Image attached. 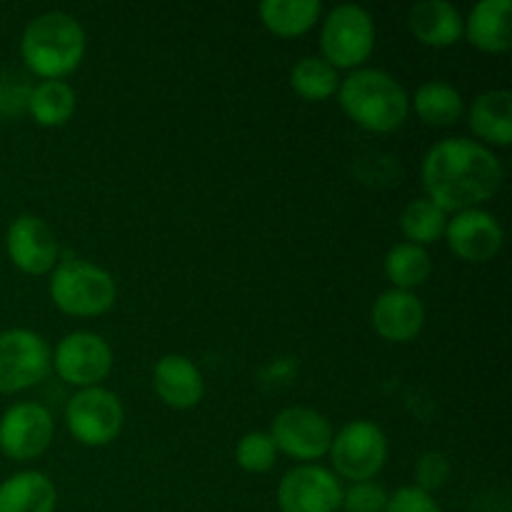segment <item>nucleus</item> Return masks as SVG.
<instances>
[{"mask_svg":"<svg viewBox=\"0 0 512 512\" xmlns=\"http://www.w3.org/2000/svg\"><path fill=\"white\" fill-rule=\"evenodd\" d=\"M425 198L445 213H463L498 195L503 185L500 158L483 143L468 138H448L425 153L423 168Z\"/></svg>","mask_w":512,"mask_h":512,"instance_id":"f257e3e1","label":"nucleus"},{"mask_svg":"<svg viewBox=\"0 0 512 512\" xmlns=\"http://www.w3.org/2000/svg\"><path fill=\"white\" fill-rule=\"evenodd\" d=\"M338 95L345 115L370 133H393L410 113V98L403 85L378 68L353 70L340 80Z\"/></svg>","mask_w":512,"mask_h":512,"instance_id":"f03ea898","label":"nucleus"},{"mask_svg":"<svg viewBox=\"0 0 512 512\" xmlns=\"http://www.w3.org/2000/svg\"><path fill=\"white\" fill-rule=\"evenodd\" d=\"M20 53L38 78L63 80L83 63L85 30L70 13L50 10L23 30Z\"/></svg>","mask_w":512,"mask_h":512,"instance_id":"7ed1b4c3","label":"nucleus"},{"mask_svg":"<svg viewBox=\"0 0 512 512\" xmlns=\"http://www.w3.org/2000/svg\"><path fill=\"white\" fill-rule=\"evenodd\" d=\"M50 298L55 308L73 318L105 315L118 300V285L105 268L85 260H58L50 273Z\"/></svg>","mask_w":512,"mask_h":512,"instance_id":"20e7f679","label":"nucleus"},{"mask_svg":"<svg viewBox=\"0 0 512 512\" xmlns=\"http://www.w3.org/2000/svg\"><path fill=\"white\" fill-rule=\"evenodd\" d=\"M323 60L328 65L355 70L370 58L375 48L373 15L360 5H338L325 15L320 33Z\"/></svg>","mask_w":512,"mask_h":512,"instance_id":"39448f33","label":"nucleus"},{"mask_svg":"<svg viewBox=\"0 0 512 512\" xmlns=\"http://www.w3.org/2000/svg\"><path fill=\"white\" fill-rule=\"evenodd\" d=\"M123 405L118 395L105 388H83L65 405V425L80 445L103 448L123 430Z\"/></svg>","mask_w":512,"mask_h":512,"instance_id":"423d86ee","label":"nucleus"},{"mask_svg":"<svg viewBox=\"0 0 512 512\" xmlns=\"http://www.w3.org/2000/svg\"><path fill=\"white\" fill-rule=\"evenodd\" d=\"M328 455L333 458V468L340 478L365 483L383 470L388 460V438L370 420H353L333 435Z\"/></svg>","mask_w":512,"mask_h":512,"instance_id":"0eeeda50","label":"nucleus"},{"mask_svg":"<svg viewBox=\"0 0 512 512\" xmlns=\"http://www.w3.org/2000/svg\"><path fill=\"white\" fill-rule=\"evenodd\" d=\"M50 353L48 343L38 333L25 328L0 333V393L13 395L33 388L48 375Z\"/></svg>","mask_w":512,"mask_h":512,"instance_id":"6e6552de","label":"nucleus"},{"mask_svg":"<svg viewBox=\"0 0 512 512\" xmlns=\"http://www.w3.org/2000/svg\"><path fill=\"white\" fill-rule=\"evenodd\" d=\"M268 435L278 453H285L293 460H303V463L320 460L330 453V445H333L330 420L318 410L303 408V405L285 408L283 413L275 415Z\"/></svg>","mask_w":512,"mask_h":512,"instance_id":"1a4fd4ad","label":"nucleus"},{"mask_svg":"<svg viewBox=\"0 0 512 512\" xmlns=\"http://www.w3.org/2000/svg\"><path fill=\"white\" fill-rule=\"evenodd\" d=\"M50 365L68 385L80 390L98 388L113 370V350L100 335L78 330L60 340Z\"/></svg>","mask_w":512,"mask_h":512,"instance_id":"9d476101","label":"nucleus"},{"mask_svg":"<svg viewBox=\"0 0 512 512\" xmlns=\"http://www.w3.org/2000/svg\"><path fill=\"white\" fill-rule=\"evenodd\" d=\"M343 485L333 470L303 463L288 470L278 485L280 512H338Z\"/></svg>","mask_w":512,"mask_h":512,"instance_id":"9b49d317","label":"nucleus"},{"mask_svg":"<svg viewBox=\"0 0 512 512\" xmlns=\"http://www.w3.org/2000/svg\"><path fill=\"white\" fill-rule=\"evenodd\" d=\"M53 415L40 403H15L0 418V450L10 460H33L53 440Z\"/></svg>","mask_w":512,"mask_h":512,"instance_id":"f8f14e48","label":"nucleus"},{"mask_svg":"<svg viewBox=\"0 0 512 512\" xmlns=\"http://www.w3.org/2000/svg\"><path fill=\"white\" fill-rule=\"evenodd\" d=\"M5 248L15 268L25 275L53 273L58 265V240L50 225L38 215H18L5 235Z\"/></svg>","mask_w":512,"mask_h":512,"instance_id":"ddd939ff","label":"nucleus"},{"mask_svg":"<svg viewBox=\"0 0 512 512\" xmlns=\"http://www.w3.org/2000/svg\"><path fill=\"white\" fill-rule=\"evenodd\" d=\"M445 240L450 250L465 263H488L503 248V228L488 210H463L445 225Z\"/></svg>","mask_w":512,"mask_h":512,"instance_id":"4468645a","label":"nucleus"},{"mask_svg":"<svg viewBox=\"0 0 512 512\" xmlns=\"http://www.w3.org/2000/svg\"><path fill=\"white\" fill-rule=\"evenodd\" d=\"M370 320L375 333L388 343H410L423 330L425 308L415 293L393 288L375 300Z\"/></svg>","mask_w":512,"mask_h":512,"instance_id":"2eb2a0df","label":"nucleus"},{"mask_svg":"<svg viewBox=\"0 0 512 512\" xmlns=\"http://www.w3.org/2000/svg\"><path fill=\"white\" fill-rule=\"evenodd\" d=\"M153 388L165 405L188 410L203 400L205 380L198 365L185 355H163L153 368Z\"/></svg>","mask_w":512,"mask_h":512,"instance_id":"dca6fc26","label":"nucleus"},{"mask_svg":"<svg viewBox=\"0 0 512 512\" xmlns=\"http://www.w3.org/2000/svg\"><path fill=\"white\" fill-rule=\"evenodd\" d=\"M410 33L428 48H450L463 38V15L448 0H420L408 13Z\"/></svg>","mask_w":512,"mask_h":512,"instance_id":"f3484780","label":"nucleus"},{"mask_svg":"<svg viewBox=\"0 0 512 512\" xmlns=\"http://www.w3.org/2000/svg\"><path fill=\"white\" fill-rule=\"evenodd\" d=\"M463 35L483 53H508L512 48L510 0H483L470 10Z\"/></svg>","mask_w":512,"mask_h":512,"instance_id":"a211bd4d","label":"nucleus"},{"mask_svg":"<svg viewBox=\"0 0 512 512\" xmlns=\"http://www.w3.org/2000/svg\"><path fill=\"white\" fill-rule=\"evenodd\" d=\"M468 125L480 140L505 148L512 140V95L508 90H488L473 100Z\"/></svg>","mask_w":512,"mask_h":512,"instance_id":"6ab92c4d","label":"nucleus"},{"mask_svg":"<svg viewBox=\"0 0 512 512\" xmlns=\"http://www.w3.org/2000/svg\"><path fill=\"white\" fill-rule=\"evenodd\" d=\"M55 505L53 480L38 470L15 473L0 485V512H55Z\"/></svg>","mask_w":512,"mask_h":512,"instance_id":"aec40b11","label":"nucleus"},{"mask_svg":"<svg viewBox=\"0 0 512 512\" xmlns=\"http://www.w3.org/2000/svg\"><path fill=\"white\" fill-rule=\"evenodd\" d=\"M323 15L320 0H265L260 5V20L278 38L305 35Z\"/></svg>","mask_w":512,"mask_h":512,"instance_id":"412c9836","label":"nucleus"},{"mask_svg":"<svg viewBox=\"0 0 512 512\" xmlns=\"http://www.w3.org/2000/svg\"><path fill=\"white\" fill-rule=\"evenodd\" d=\"M413 110L425 125L433 128H448L458 123L465 110V100L458 88L445 80H428L420 85L413 95Z\"/></svg>","mask_w":512,"mask_h":512,"instance_id":"4be33fe9","label":"nucleus"},{"mask_svg":"<svg viewBox=\"0 0 512 512\" xmlns=\"http://www.w3.org/2000/svg\"><path fill=\"white\" fill-rule=\"evenodd\" d=\"M28 113L43 128H60L75 113V90L65 80H40L30 90Z\"/></svg>","mask_w":512,"mask_h":512,"instance_id":"5701e85b","label":"nucleus"},{"mask_svg":"<svg viewBox=\"0 0 512 512\" xmlns=\"http://www.w3.org/2000/svg\"><path fill=\"white\" fill-rule=\"evenodd\" d=\"M433 273V260H430L428 250L413 243L393 245L385 255V278L393 283L395 290H408L423 285Z\"/></svg>","mask_w":512,"mask_h":512,"instance_id":"b1692460","label":"nucleus"},{"mask_svg":"<svg viewBox=\"0 0 512 512\" xmlns=\"http://www.w3.org/2000/svg\"><path fill=\"white\" fill-rule=\"evenodd\" d=\"M445 225H448V213L440 210L433 200L418 198L413 203L405 205L403 215H400V230H403L405 240L413 245L438 243L445 235Z\"/></svg>","mask_w":512,"mask_h":512,"instance_id":"393cba45","label":"nucleus"},{"mask_svg":"<svg viewBox=\"0 0 512 512\" xmlns=\"http://www.w3.org/2000/svg\"><path fill=\"white\" fill-rule=\"evenodd\" d=\"M290 85L300 98L320 103V100H328L330 95L338 93L340 78L338 70L325 63L323 58H303L293 65Z\"/></svg>","mask_w":512,"mask_h":512,"instance_id":"a878e982","label":"nucleus"},{"mask_svg":"<svg viewBox=\"0 0 512 512\" xmlns=\"http://www.w3.org/2000/svg\"><path fill=\"white\" fill-rule=\"evenodd\" d=\"M235 460L245 473H268L278 460V448L268 433H248L240 438L238 448H235Z\"/></svg>","mask_w":512,"mask_h":512,"instance_id":"bb28decb","label":"nucleus"},{"mask_svg":"<svg viewBox=\"0 0 512 512\" xmlns=\"http://www.w3.org/2000/svg\"><path fill=\"white\" fill-rule=\"evenodd\" d=\"M388 498L383 485L365 480V483H353L348 490H343V512H385L388 508Z\"/></svg>","mask_w":512,"mask_h":512,"instance_id":"cd10ccee","label":"nucleus"},{"mask_svg":"<svg viewBox=\"0 0 512 512\" xmlns=\"http://www.w3.org/2000/svg\"><path fill=\"white\" fill-rule=\"evenodd\" d=\"M450 478V463L443 453L428 450L415 463V488L423 493H433V490L443 488L445 480Z\"/></svg>","mask_w":512,"mask_h":512,"instance_id":"c85d7f7f","label":"nucleus"},{"mask_svg":"<svg viewBox=\"0 0 512 512\" xmlns=\"http://www.w3.org/2000/svg\"><path fill=\"white\" fill-rule=\"evenodd\" d=\"M30 85L23 78H13V75H0V115L10 118V115H20L28 110Z\"/></svg>","mask_w":512,"mask_h":512,"instance_id":"c756f323","label":"nucleus"},{"mask_svg":"<svg viewBox=\"0 0 512 512\" xmlns=\"http://www.w3.org/2000/svg\"><path fill=\"white\" fill-rule=\"evenodd\" d=\"M385 512H445V510L435 503L433 495L423 493V490H418L415 485H408V488H400L390 495Z\"/></svg>","mask_w":512,"mask_h":512,"instance_id":"7c9ffc66","label":"nucleus"}]
</instances>
